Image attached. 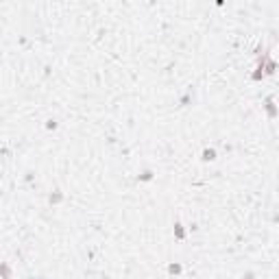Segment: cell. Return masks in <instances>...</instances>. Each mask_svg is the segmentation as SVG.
<instances>
[{"instance_id":"6da1fadb","label":"cell","mask_w":279,"mask_h":279,"mask_svg":"<svg viewBox=\"0 0 279 279\" xmlns=\"http://www.w3.org/2000/svg\"><path fill=\"white\" fill-rule=\"evenodd\" d=\"M203 159H216V153H214V150H205V153H203Z\"/></svg>"},{"instance_id":"7a4b0ae2","label":"cell","mask_w":279,"mask_h":279,"mask_svg":"<svg viewBox=\"0 0 279 279\" xmlns=\"http://www.w3.org/2000/svg\"><path fill=\"white\" fill-rule=\"evenodd\" d=\"M168 270L172 273V275H175V273H181V266H179V264H172V266H170Z\"/></svg>"}]
</instances>
